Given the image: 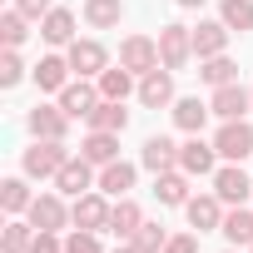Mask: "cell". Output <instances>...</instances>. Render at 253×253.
I'll return each mask as SVG.
<instances>
[{
  "label": "cell",
  "mask_w": 253,
  "mask_h": 253,
  "mask_svg": "<svg viewBox=\"0 0 253 253\" xmlns=\"http://www.w3.org/2000/svg\"><path fill=\"white\" fill-rule=\"evenodd\" d=\"M15 10L30 15V20H45V15L55 10V0H15Z\"/></svg>",
  "instance_id": "obj_38"
},
{
  "label": "cell",
  "mask_w": 253,
  "mask_h": 253,
  "mask_svg": "<svg viewBox=\"0 0 253 253\" xmlns=\"http://www.w3.org/2000/svg\"><path fill=\"white\" fill-rule=\"evenodd\" d=\"M89 124H94V129H104V134H124L129 109H124V99H99V109L89 114Z\"/></svg>",
  "instance_id": "obj_26"
},
{
  "label": "cell",
  "mask_w": 253,
  "mask_h": 253,
  "mask_svg": "<svg viewBox=\"0 0 253 253\" xmlns=\"http://www.w3.org/2000/svg\"><path fill=\"white\" fill-rule=\"evenodd\" d=\"M40 35H45V45H75V15L55 5V10L40 20Z\"/></svg>",
  "instance_id": "obj_23"
},
{
  "label": "cell",
  "mask_w": 253,
  "mask_h": 253,
  "mask_svg": "<svg viewBox=\"0 0 253 253\" xmlns=\"http://www.w3.org/2000/svg\"><path fill=\"white\" fill-rule=\"evenodd\" d=\"M30 75H35V84H40V89H55V94H60V89L70 84V55H45Z\"/></svg>",
  "instance_id": "obj_21"
},
{
  "label": "cell",
  "mask_w": 253,
  "mask_h": 253,
  "mask_svg": "<svg viewBox=\"0 0 253 253\" xmlns=\"http://www.w3.org/2000/svg\"><path fill=\"white\" fill-rule=\"evenodd\" d=\"M218 20L228 25V30H253V0H223V5H218Z\"/></svg>",
  "instance_id": "obj_30"
},
{
  "label": "cell",
  "mask_w": 253,
  "mask_h": 253,
  "mask_svg": "<svg viewBox=\"0 0 253 253\" xmlns=\"http://www.w3.org/2000/svg\"><path fill=\"white\" fill-rule=\"evenodd\" d=\"M109 209H114V204H104V194H80V199L70 204V223L99 233V228H109Z\"/></svg>",
  "instance_id": "obj_7"
},
{
  "label": "cell",
  "mask_w": 253,
  "mask_h": 253,
  "mask_svg": "<svg viewBox=\"0 0 253 253\" xmlns=\"http://www.w3.org/2000/svg\"><path fill=\"white\" fill-rule=\"evenodd\" d=\"M248 94H253V89H248Z\"/></svg>",
  "instance_id": "obj_42"
},
{
  "label": "cell",
  "mask_w": 253,
  "mask_h": 253,
  "mask_svg": "<svg viewBox=\"0 0 253 253\" xmlns=\"http://www.w3.org/2000/svg\"><path fill=\"white\" fill-rule=\"evenodd\" d=\"M164 253H199V238H194V233H179V238L164 243Z\"/></svg>",
  "instance_id": "obj_39"
},
{
  "label": "cell",
  "mask_w": 253,
  "mask_h": 253,
  "mask_svg": "<svg viewBox=\"0 0 253 253\" xmlns=\"http://www.w3.org/2000/svg\"><path fill=\"white\" fill-rule=\"evenodd\" d=\"M25 20H30V15H20V10H5V15H0V40H5V50H20V45H25V35H30Z\"/></svg>",
  "instance_id": "obj_32"
},
{
  "label": "cell",
  "mask_w": 253,
  "mask_h": 253,
  "mask_svg": "<svg viewBox=\"0 0 253 253\" xmlns=\"http://www.w3.org/2000/svg\"><path fill=\"white\" fill-rule=\"evenodd\" d=\"M80 154H84L89 164H99V169H104V164H114V159H119V134H104V129H94V134L80 144Z\"/></svg>",
  "instance_id": "obj_24"
},
{
  "label": "cell",
  "mask_w": 253,
  "mask_h": 253,
  "mask_svg": "<svg viewBox=\"0 0 253 253\" xmlns=\"http://www.w3.org/2000/svg\"><path fill=\"white\" fill-rule=\"evenodd\" d=\"M134 243H139L144 253H164V243H169V233H164L159 223H139V233H134Z\"/></svg>",
  "instance_id": "obj_34"
},
{
  "label": "cell",
  "mask_w": 253,
  "mask_h": 253,
  "mask_svg": "<svg viewBox=\"0 0 253 253\" xmlns=\"http://www.w3.org/2000/svg\"><path fill=\"white\" fill-rule=\"evenodd\" d=\"M65 55H70V70L84 75V80H89V75L99 80V75L109 70V55H104L99 40H75V45H65Z\"/></svg>",
  "instance_id": "obj_5"
},
{
  "label": "cell",
  "mask_w": 253,
  "mask_h": 253,
  "mask_svg": "<svg viewBox=\"0 0 253 253\" xmlns=\"http://www.w3.org/2000/svg\"><path fill=\"white\" fill-rule=\"evenodd\" d=\"M139 104H149V109L174 104V70H149V75H139Z\"/></svg>",
  "instance_id": "obj_10"
},
{
  "label": "cell",
  "mask_w": 253,
  "mask_h": 253,
  "mask_svg": "<svg viewBox=\"0 0 253 253\" xmlns=\"http://www.w3.org/2000/svg\"><path fill=\"white\" fill-rule=\"evenodd\" d=\"M213 194H218L223 204H243V199L253 194V179H248L238 164H223V169H213Z\"/></svg>",
  "instance_id": "obj_12"
},
{
  "label": "cell",
  "mask_w": 253,
  "mask_h": 253,
  "mask_svg": "<svg viewBox=\"0 0 253 253\" xmlns=\"http://www.w3.org/2000/svg\"><path fill=\"white\" fill-rule=\"evenodd\" d=\"M228 25L223 20H199V30H194V55L199 60H213V55H223L228 50Z\"/></svg>",
  "instance_id": "obj_15"
},
{
  "label": "cell",
  "mask_w": 253,
  "mask_h": 253,
  "mask_svg": "<svg viewBox=\"0 0 253 253\" xmlns=\"http://www.w3.org/2000/svg\"><path fill=\"white\" fill-rule=\"evenodd\" d=\"M134 164H124V159H114V164H104L99 169V194H109V199H129V189H134Z\"/></svg>",
  "instance_id": "obj_18"
},
{
  "label": "cell",
  "mask_w": 253,
  "mask_h": 253,
  "mask_svg": "<svg viewBox=\"0 0 253 253\" xmlns=\"http://www.w3.org/2000/svg\"><path fill=\"white\" fill-rule=\"evenodd\" d=\"M114 253H144V248H139L134 238H119V248H114Z\"/></svg>",
  "instance_id": "obj_40"
},
{
  "label": "cell",
  "mask_w": 253,
  "mask_h": 253,
  "mask_svg": "<svg viewBox=\"0 0 253 253\" xmlns=\"http://www.w3.org/2000/svg\"><path fill=\"white\" fill-rule=\"evenodd\" d=\"M0 204H5V213H30V189H25V179H5L0 184Z\"/></svg>",
  "instance_id": "obj_31"
},
{
  "label": "cell",
  "mask_w": 253,
  "mask_h": 253,
  "mask_svg": "<svg viewBox=\"0 0 253 253\" xmlns=\"http://www.w3.org/2000/svg\"><path fill=\"white\" fill-rule=\"evenodd\" d=\"M30 223H35V228H50V233H60V228L70 223V209H65V199H60V194H35V204H30Z\"/></svg>",
  "instance_id": "obj_13"
},
{
  "label": "cell",
  "mask_w": 253,
  "mask_h": 253,
  "mask_svg": "<svg viewBox=\"0 0 253 253\" xmlns=\"http://www.w3.org/2000/svg\"><path fill=\"white\" fill-rule=\"evenodd\" d=\"M99 99H104V94H99V84H84V75H80L75 84H65V89H60V109H65L70 119H89V114L99 109Z\"/></svg>",
  "instance_id": "obj_6"
},
{
  "label": "cell",
  "mask_w": 253,
  "mask_h": 253,
  "mask_svg": "<svg viewBox=\"0 0 253 253\" xmlns=\"http://www.w3.org/2000/svg\"><path fill=\"white\" fill-rule=\"evenodd\" d=\"M65 253H104V248H99V238H94L89 228H75V233L65 238Z\"/></svg>",
  "instance_id": "obj_36"
},
{
  "label": "cell",
  "mask_w": 253,
  "mask_h": 253,
  "mask_svg": "<svg viewBox=\"0 0 253 253\" xmlns=\"http://www.w3.org/2000/svg\"><path fill=\"white\" fill-rule=\"evenodd\" d=\"M228 253H233V248H228Z\"/></svg>",
  "instance_id": "obj_44"
},
{
  "label": "cell",
  "mask_w": 253,
  "mask_h": 253,
  "mask_svg": "<svg viewBox=\"0 0 253 253\" xmlns=\"http://www.w3.org/2000/svg\"><path fill=\"white\" fill-rule=\"evenodd\" d=\"M30 253H65V243H60L50 228H35V238H30Z\"/></svg>",
  "instance_id": "obj_37"
},
{
  "label": "cell",
  "mask_w": 253,
  "mask_h": 253,
  "mask_svg": "<svg viewBox=\"0 0 253 253\" xmlns=\"http://www.w3.org/2000/svg\"><path fill=\"white\" fill-rule=\"evenodd\" d=\"M209 104H213V114H218V119H243V114L253 109V94H248V89L233 80V84L213 89V99H209Z\"/></svg>",
  "instance_id": "obj_16"
},
{
  "label": "cell",
  "mask_w": 253,
  "mask_h": 253,
  "mask_svg": "<svg viewBox=\"0 0 253 253\" xmlns=\"http://www.w3.org/2000/svg\"><path fill=\"white\" fill-rule=\"evenodd\" d=\"M119 65L134 70V75L159 70V65H164V60H159V40H149V35H124V45H119Z\"/></svg>",
  "instance_id": "obj_3"
},
{
  "label": "cell",
  "mask_w": 253,
  "mask_h": 253,
  "mask_svg": "<svg viewBox=\"0 0 253 253\" xmlns=\"http://www.w3.org/2000/svg\"><path fill=\"white\" fill-rule=\"evenodd\" d=\"M99 94H104V99H129V94H134V70H124V65L104 70V75H99Z\"/></svg>",
  "instance_id": "obj_28"
},
{
  "label": "cell",
  "mask_w": 253,
  "mask_h": 253,
  "mask_svg": "<svg viewBox=\"0 0 253 253\" xmlns=\"http://www.w3.org/2000/svg\"><path fill=\"white\" fill-rule=\"evenodd\" d=\"M20 80H25V65H20L15 50H5V55H0V84L10 89V84H20Z\"/></svg>",
  "instance_id": "obj_35"
},
{
  "label": "cell",
  "mask_w": 253,
  "mask_h": 253,
  "mask_svg": "<svg viewBox=\"0 0 253 253\" xmlns=\"http://www.w3.org/2000/svg\"><path fill=\"white\" fill-rule=\"evenodd\" d=\"M179 5H184V10H199V5H204V0H179Z\"/></svg>",
  "instance_id": "obj_41"
},
{
  "label": "cell",
  "mask_w": 253,
  "mask_h": 253,
  "mask_svg": "<svg viewBox=\"0 0 253 253\" xmlns=\"http://www.w3.org/2000/svg\"><path fill=\"white\" fill-rule=\"evenodd\" d=\"M199 75H204V84L223 89V84H233V80H238V65H233L228 55H213V60H204V65H199Z\"/></svg>",
  "instance_id": "obj_29"
},
{
  "label": "cell",
  "mask_w": 253,
  "mask_h": 253,
  "mask_svg": "<svg viewBox=\"0 0 253 253\" xmlns=\"http://www.w3.org/2000/svg\"><path fill=\"white\" fill-rule=\"evenodd\" d=\"M139 164H144L149 174H169V169H179V144H174V139H164V134H154V139H144Z\"/></svg>",
  "instance_id": "obj_17"
},
{
  "label": "cell",
  "mask_w": 253,
  "mask_h": 253,
  "mask_svg": "<svg viewBox=\"0 0 253 253\" xmlns=\"http://www.w3.org/2000/svg\"><path fill=\"white\" fill-rule=\"evenodd\" d=\"M65 129H70V114L60 104H35L30 109V134L35 139H65Z\"/></svg>",
  "instance_id": "obj_14"
},
{
  "label": "cell",
  "mask_w": 253,
  "mask_h": 253,
  "mask_svg": "<svg viewBox=\"0 0 253 253\" xmlns=\"http://www.w3.org/2000/svg\"><path fill=\"white\" fill-rule=\"evenodd\" d=\"M30 238H35V223H5V233H0V248L5 253H30Z\"/></svg>",
  "instance_id": "obj_33"
},
{
  "label": "cell",
  "mask_w": 253,
  "mask_h": 253,
  "mask_svg": "<svg viewBox=\"0 0 253 253\" xmlns=\"http://www.w3.org/2000/svg\"><path fill=\"white\" fill-rule=\"evenodd\" d=\"M84 20H89L94 30L119 25V20H124V0H84Z\"/></svg>",
  "instance_id": "obj_27"
},
{
  "label": "cell",
  "mask_w": 253,
  "mask_h": 253,
  "mask_svg": "<svg viewBox=\"0 0 253 253\" xmlns=\"http://www.w3.org/2000/svg\"><path fill=\"white\" fill-rule=\"evenodd\" d=\"M154 199H159V204H189V174H184V169L154 174Z\"/></svg>",
  "instance_id": "obj_25"
},
{
  "label": "cell",
  "mask_w": 253,
  "mask_h": 253,
  "mask_svg": "<svg viewBox=\"0 0 253 253\" xmlns=\"http://www.w3.org/2000/svg\"><path fill=\"white\" fill-rule=\"evenodd\" d=\"M213 149H218V159L243 164V159L253 154V124H248V119H223V129H218Z\"/></svg>",
  "instance_id": "obj_2"
},
{
  "label": "cell",
  "mask_w": 253,
  "mask_h": 253,
  "mask_svg": "<svg viewBox=\"0 0 253 253\" xmlns=\"http://www.w3.org/2000/svg\"><path fill=\"white\" fill-rule=\"evenodd\" d=\"M184 213H189V223H194L199 233L223 228V199H218V194H194V199L184 204Z\"/></svg>",
  "instance_id": "obj_9"
},
{
  "label": "cell",
  "mask_w": 253,
  "mask_h": 253,
  "mask_svg": "<svg viewBox=\"0 0 253 253\" xmlns=\"http://www.w3.org/2000/svg\"><path fill=\"white\" fill-rule=\"evenodd\" d=\"M209 114H213V104H204L199 94H184V99H174V124H179L184 134H199Z\"/></svg>",
  "instance_id": "obj_20"
},
{
  "label": "cell",
  "mask_w": 253,
  "mask_h": 253,
  "mask_svg": "<svg viewBox=\"0 0 253 253\" xmlns=\"http://www.w3.org/2000/svg\"><path fill=\"white\" fill-rule=\"evenodd\" d=\"M233 248H253V209H243V204H233L228 213H223V228H218Z\"/></svg>",
  "instance_id": "obj_19"
},
{
  "label": "cell",
  "mask_w": 253,
  "mask_h": 253,
  "mask_svg": "<svg viewBox=\"0 0 253 253\" xmlns=\"http://www.w3.org/2000/svg\"><path fill=\"white\" fill-rule=\"evenodd\" d=\"M213 164H218V149H213V144H204L199 134H189V144H179V169H184L189 179L213 174Z\"/></svg>",
  "instance_id": "obj_8"
},
{
  "label": "cell",
  "mask_w": 253,
  "mask_h": 253,
  "mask_svg": "<svg viewBox=\"0 0 253 253\" xmlns=\"http://www.w3.org/2000/svg\"><path fill=\"white\" fill-rule=\"evenodd\" d=\"M139 223H144V213H139L134 199H119V204L109 209V233H114V238H134Z\"/></svg>",
  "instance_id": "obj_22"
},
{
  "label": "cell",
  "mask_w": 253,
  "mask_h": 253,
  "mask_svg": "<svg viewBox=\"0 0 253 253\" xmlns=\"http://www.w3.org/2000/svg\"><path fill=\"white\" fill-rule=\"evenodd\" d=\"M248 253H253V248H248Z\"/></svg>",
  "instance_id": "obj_43"
},
{
  "label": "cell",
  "mask_w": 253,
  "mask_h": 253,
  "mask_svg": "<svg viewBox=\"0 0 253 253\" xmlns=\"http://www.w3.org/2000/svg\"><path fill=\"white\" fill-rule=\"evenodd\" d=\"M89 184H94V164H89L84 154H80V159L70 154V164H65L60 174H55V189H60V194H70V199L89 194Z\"/></svg>",
  "instance_id": "obj_11"
},
{
  "label": "cell",
  "mask_w": 253,
  "mask_h": 253,
  "mask_svg": "<svg viewBox=\"0 0 253 253\" xmlns=\"http://www.w3.org/2000/svg\"><path fill=\"white\" fill-rule=\"evenodd\" d=\"M65 164H70L65 139H35V144L25 149V159H20V169H25L30 179H55Z\"/></svg>",
  "instance_id": "obj_1"
},
{
  "label": "cell",
  "mask_w": 253,
  "mask_h": 253,
  "mask_svg": "<svg viewBox=\"0 0 253 253\" xmlns=\"http://www.w3.org/2000/svg\"><path fill=\"white\" fill-rule=\"evenodd\" d=\"M189 55H194V30L189 25H164L159 30V60H164V70H184Z\"/></svg>",
  "instance_id": "obj_4"
}]
</instances>
